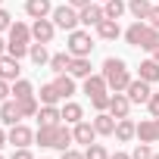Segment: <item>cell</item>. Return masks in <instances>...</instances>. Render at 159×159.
Segmentation results:
<instances>
[{
	"label": "cell",
	"instance_id": "1",
	"mask_svg": "<svg viewBox=\"0 0 159 159\" xmlns=\"http://www.w3.org/2000/svg\"><path fill=\"white\" fill-rule=\"evenodd\" d=\"M103 78H106V84H109L112 94L116 91H128V84H131V75H128L125 59H116V56H109L103 62Z\"/></svg>",
	"mask_w": 159,
	"mask_h": 159
},
{
	"label": "cell",
	"instance_id": "2",
	"mask_svg": "<svg viewBox=\"0 0 159 159\" xmlns=\"http://www.w3.org/2000/svg\"><path fill=\"white\" fill-rule=\"evenodd\" d=\"M50 19H53V25H56V28L75 31V28H78V22H81V13H78L75 7H69V3H62V7H53Z\"/></svg>",
	"mask_w": 159,
	"mask_h": 159
},
{
	"label": "cell",
	"instance_id": "3",
	"mask_svg": "<svg viewBox=\"0 0 159 159\" xmlns=\"http://www.w3.org/2000/svg\"><path fill=\"white\" fill-rule=\"evenodd\" d=\"M66 50H69L72 56H91V50H94L91 31H81V28L69 31V44H66Z\"/></svg>",
	"mask_w": 159,
	"mask_h": 159
},
{
	"label": "cell",
	"instance_id": "4",
	"mask_svg": "<svg viewBox=\"0 0 159 159\" xmlns=\"http://www.w3.org/2000/svg\"><path fill=\"white\" fill-rule=\"evenodd\" d=\"M128 109H131V100H128V94L125 91H116L112 97H109V116L112 119H128Z\"/></svg>",
	"mask_w": 159,
	"mask_h": 159
},
{
	"label": "cell",
	"instance_id": "5",
	"mask_svg": "<svg viewBox=\"0 0 159 159\" xmlns=\"http://www.w3.org/2000/svg\"><path fill=\"white\" fill-rule=\"evenodd\" d=\"M125 94H128L131 103H147L153 91H150V81H143V78H131V84H128Z\"/></svg>",
	"mask_w": 159,
	"mask_h": 159
},
{
	"label": "cell",
	"instance_id": "6",
	"mask_svg": "<svg viewBox=\"0 0 159 159\" xmlns=\"http://www.w3.org/2000/svg\"><path fill=\"white\" fill-rule=\"evenodd\" d=\"M53 34H56L53 19H34V25H31V38H34V41L50 44V41H53Z\"/></svg>",
	"mask_w": 159,
	"mask_h": 159
},
{
	"label": "cell",
	"instance_id": "7",
	"mask_svg": "<svg viewBox=\"0 0 159 159\" xmlns=\"http://www.w3.org/2000/svg\"><path fill=\"white\" fill-rule=\"evenodd\" d=\"M7 137H10V143L19 150V147H28V143L34 140V131H31L28 125L19 122V125H10V134H7Z\"/></svg>",
	"mask_w": 159,
	"mask_h": 159
},
{
	"label": "cell",
	"instance_id": "8",
	"mask_svg": "<svg viewBox=\"0 0 159 159\" xmlns=\"http://www.w3.org/2000/svg\"><path fill=\"white\" fill-rule=\"evenodd\" d=\"M19 59L16 56H10V53H3V56H0V78H3V81H19Z\"/></svg>",
	"mask_w": 159,
	"mask_h": 159
},
{
	"label": "cell",
	"instance_id": "9",
	"mask_svg": "<svg viewBox=\"0 0 159 159\" xmlns=\"http://www.w3.org/2000/svg\"><path fill=\"white\" fill-rule=\"evenodd\" d=\"M72 134H75V143H84V147H91V143L97 140V128H94V122H84V119L72 128Z\"/></svg>",
	"mask_w": 159,
	"mask_h": 159
},
{
	"label": "cell",
	"instance_id": "10",
	"mask_svg": "<svg viewBox=\"0 0 159 159\" xmlns=\"http://www.w3.org/2000/svg\"><path fill=\"white\" fill-rule=\"evenodd\" d=\"M19 119H22V109H19V100H3L0 103V122L3 125H19Z\"/></svg>",
	"mask_w": 159,
	"mask_h": 159
},
{
	"label": "cell",
	"instance_id": "11",
	"mask_svg": "<svg viewBox=\"0 0 159 159\" xmlns=\"http://www.w3.org/2000/svg\"><path fill=\"white\" fill-rule=\"evenodd\" d=\"M78 13H81V25H88V28H91V25L97 28V25H100V22L106 19V13H103V7H97V3H88L84 10H78Z\"/></svg>",
	"mask_w": 159,
	"mask_h": 159
},
{
	"label": "cell",
	"instance_id": "12",
	"mask_svg": "<svg viewBox=\"0 0 159 159\" xmlns=\"http://www.w3.org/2000/svg\"><path fill=\"white\" fill-rule=\"evenodd\" d=\"M25 13L31 19H50L53 7H50V0H25Z\"/></svg>",
	"mask_w": 159,
	"mask_h": 159
},
{
	"label": "cell",
	"instance_id": "13",
	"mask_svg": "<svg viewBox=\"0 0 159 159\" xmlns=\"http://www.w3.org/2000/svg\"><path fill=\"white\" fill-rule=\"evenodd\" d=\"M147 31H150V22H134V25H128L125 41H128L131 47H140V44H143V38H147Z\"/></svg>",
	"mask_w": 159,
	"mask_h": 159
},
{
	"label": "cell",
	"instance_id": "14",
	"mask_svg": "<svg viewBox=\"0 0 159 159\" xmlns=\"http://www.w3.org/2000/svg\"><path fill=\"white\" fill-rule=\"evenodd\" d=\"M106 91H109V84H106L103 72H100V75H88V78H84V94H88V97H97V94H106Z\"/></svg>",
	"mask_w": 159,
	"mask_h": 159
},
{
	"label": "cell",
	"instance_id": "15",
	"mask_svg": "<svg viewBox=\"0 0 159 159\" xmlns=\"http://www.w3.org/2000/svg\"><path fill=\"white\" fill-rule=\"evenodd\" d=\"M38 125H59L62 122V109H56V106H44L41 103V109H38Z\"/></svg>",
	"mask_w": 159,
	"mask_h": 159
},
{
	"label": "cell",
	"instance_id": "16",
	"mask_svg": "<svg viewBox=\"0 0 159 159\" xmlns=\"http://www.w3.org/2000/svg\"><path fill=\"white\" fill-rule=\"evenodd\" d=\"M69 75H72V78H81V81H84L88 75H94V72H91V59H88V56H72Z\"/></svg>",
	"mask_w": 159,
	"mask_h": 159
},
{
	"label": "cell",
	"instance_id": "17",
	"mask_svg": "<svg viewBox=\"0 0 159 159\" xmlns=\"http://www.w3.org/2000/svg\"><path fill=\"white\" fill-rule=\"evenodd\" d=\"M31 41V28L25 25V22H13L10 25V41L7 44H28Z\"/></svg>",
	"mask_w": 159,
	"mask_h": 159
},
{
	"label": "cell",
	"instance_id": "18",
	"mask_svg": "<svg viewBox=\"0 0 159 159\" xmlns=\"http://www.w3.org/2000/svg\"><path fill=\"white\" fill-rule=\"evenodd\" d=\"M116 122H119V119H112L109 112H100V116L94 119V128H97V134L112 137V134H116Z\"/></svg>",
	"mask_w": 159,
	"mask_h": 159
},
{
	"label": "cell",
	"instance_id": "19",
	"mask_svg": "<svg viewBox=\"0 0 159 159\" xmlns=\"http://www.w3.org/2000/svg\"><path fill=\"white\" fill-rule=\"evenodd\" d=\"M131 137H137V125H134L131 119H119V122H116V140L128 143Z\"/></svg>",
	"mask_w": 159,
	"mask_h": 159
},
{
	"label": "cell",
	"instance_id": "20",
	"mask_svg": "<svg viewBox=\"0 0 159 159\" xmlns=\"http://www.w3.org/2000/svg\"><path fill=\"white\" fill-rule=\"evenodd\" d=\"M97 34H100L103 41H116V38L122 34V28H119V19H103V22L97 25Z\"/></svg>",
	"mask_w": 159,
	"mask_h": 159
},
{
	"label": "cell",
	"instance_id": "21",
	"mask_svg": "<svg viewBox=\"0 0 159 159\" xmlns=\"http://www.w3.org/2000/svg\"><path fill=\"white\" fill-rule=\"evenodd\" d=\"M150 10H153V3H150V0H128V13H131L137 22H147Z\"/></svg>",
	"mask_w": 159,
	"mask_h": 159
},
{
	"label": "cell",
	"instance_id": "22",
	"mask_svg": "<svg viewBox=\"0 0 159 159\" xmlns=\"http://www.w3.org/2000/svg\"><path fill=\"white\" fill-rule=\"evenodd\" d=\"M38 100H41L44 106H56V103L62 100V94H59V88H56V84L50 81V84H44V88H41V94H38Z\"/></svg>",
	"mask_w": 159,
	"mask_h": 159
},
{
	"label": "cell",
	"instance_id": "23",
	"mask_svg": "<svg viewBox=\"0 0 159 159\" xmlns=\"http://www.w3.org/2000/svg\"><path fill=\"white\" fill-rule=\"evenodd\" d=\"M137 140L140 143H156V119H147L137 125Z\"/></svg>",
	"mask_w": 159,
	"mask_h": 159
},
{
	"label": "cell",
	"instance_id": "24",
	"mask_svg": "<svg viewBox=\"0 0 159 159\" xmlns=\"http://www.w3.org/2000/svg\"><path fill=\"white\" fill-rule=\"evenodd\" d=\"M34 140H38L41 147H53V143H56V125H38Z\"/></svg>",
	"mask_w": 159,
	"mask_h": 159
},
{
	"label": "cell",
	"instance_id": "25",
	"mask_svg": "<svg viewBox=\"0 0 159 159\" xmlns=\"http://www.w3.org/2000/svg\"><path fill=\"white\" fill-rule=\"evenodd\" d=\"M56 88H59V94H62V100H69L72 94H75V78L69 75V72H62V75H56V81H53Z\"/></svg>",
	"mask_w": 159,
	"mask_h": 159
},
{
	"label": "cell",
	"instance_id": "26",
	"mask_svg": "<svg viewBox=\"0 0 159 159\" xmlns=\"http://www.w3.org/2000/svg\"><path fill=\"white\" fill-rule=\"evenodd\" d=\"M137 78H143V81H150V84H153V81H159V62H156V59H143V62H140V75H137Z\"/></svg>",
	"mask_w": 159,
	"mask_h": 159
},
{
	"label": "cell",
	"instance_id": "27",
	"mask_svg": "<svg viewBox=\"0 0 159 159\" xmlns=\"http://www.w3.org/2000/svg\"><path fill=\"white\" fill-rule=\"evenodd\" d=\"M69 66H72V53H69V50H66V53H53V56H50V69H53L56 75L69 72Z\"/></svg>",
	"mask_w": 159,
	"mask_h": 159
},
{
	"label": "cell",
	"instance_id": "28",
	"mask_svg": "<svg viewBox=\"0 0 159 159\" xmlns=\"http://www.w3.org/2000/svg\"><path fill=\"white\" fill-rule=\"evenodd\" d=\"M125 10H128V3H125V0H106V3H103L106 19H122V16H125Z\"/></svg>",
	"mask_w": 159,
	"mask_h": 159
},
{
	"label": "cell",
	"instance_id": "29",
	"mask_svg": "<svg viewBox=\"0 0 159 159\" xmlns=\"http://www.w3.org/2000/svg\"><path fill=\"white\" fill-rule=\"evenodd\" d=\"M62 119H66V125H78L84 119V109L78 106V103H66L62 106Z\"/></svg>",
	"mask_w": 159,
	"mask_h": 159
},
{
	"label": "cell",
	"instance_id": "30",
	"mask_svg": "<svg viewBox=\"0 0 159 159\" xmlns=\"http://www.w3.org/2000/svg\"><path fill=\"white\" fill-rule=\"evenodd\" d=\"M28 56H31V62H34V66H44V62H50V53H47V44H41V41L28 47Z\"/></svg>",
	"mask_w": 159,
	"mask_h": 159
},
{
	"label": "cell",
	"instance_id": "31",
	"mask_svg": "<svg viewBox=\"0 0 159 159\" xmlns=\"http://www.w3.org/2000/svg\"><path fill=\"white\" fill-rule=\"evenodd\" d=\"M28 97H34V88L25 81V78L13 81V100H28Z\"/></svg>",
	"mask_w": 159,
	"mask_h": 159
},
{
	"label": "cell",
	"instance_id": "32",
	"mask_svg": "<svg viewBox=\"0 0 159 159\" xmlns=\"http://www.w3.org/2000/svg\"><path fill=\"white\" fill-rule=\"evenodd\" d=\"M72 140H75V134L59 122V125H56V143H53V147H56V150H69V143H72Z\"/></svg>",
	"mask_w": 159,
	"mask_h": 159
},
{
	"label": "cell",
	"instance_id": "33",
	"mask_svg": "<svg viewBox=\"0 0 159 159\" xmlns=\"http://www.w3.org/2000/svg\"><path fill=\"white\" fill-rule=\"evenodd\" d=\"M19 109H22V119H31V116H38V109H41V100H38V97L19 100Z\"/></svg>",
	"mask_w": 159,
	"mask_h": 159
},
{
	"label": "cell",
	"instance_id": "34",
	"mask_svg": "<svg viewBox=\"0 0 159 159\" xmlns=\"http://www.w3.org/2000/svg\"><path fill=\"white\" fill-rule=\"evenodd\" d=\"M84 159H109V153L103 143H91V147H84Z\"/></svg>",
	"mask_w": 159,
	"mask_h": 159
},
{
	"label": "cell",
	"instance_id": "35",
	"mask_svg": "<svg viewBox=\"0 0 159 159\" xmlns=\"http://www.w3.org/2000/svg\"><path fill=\"white\" fill-rule=\"evenodd\" d=\"M109 97H112L109 91H106V94H97V97H91L94 109H97V112H106V109H109Z\"/></svg>",
	"mask_w": 159,
	"mask_h": 159
},
{
	"label": "cell",
	"instance_id": "36",
	"mask_svg": "<svg viewBox=\"0 0 159 159\" xmlns=\"http://www.w3.org/2000/svg\"><path fill=\"white\" fill-rule=\"evenodd\" d=\"M131 159H153L150 143H137V147H134V153H131Z\"/></svg>",
	"mask_w": 159,
	"mask_h": 159
},
{
	"label": "cell",
	"instance_id": "37",
	"mask_svg": "<svg viewBox=\"0 0 159 159\" xmlns=\"http://www.w3.org/2000/svg\"><path fill=\"white\" fill-rule=\"evenodd\" d=\"M147 109H150V116H153V119H159V94H150Z\"/></svg>",
	"mask_w": 159,
	"mask_h": 159
},
{
	"label": "cell",
	"instance_id": "38",
	"mask_svg": "<svg viewBox=\"0 0 159 159\" xmlns=\"http://www.w3.org/2000/svg\"><path fill=\"white\" fill-rule=\"evenodd\" d=\"M10 97H13V84L0 78V103H3V100H10Z\"/></svg>",
	"mask_w": 159,
	"mask_h": 159
},
{
	"label": "cell",
	"instance_id": "39",
	"mask_svg": "<svg viewBox=\"0 0 159 159\" xmlns=\"http://www.w3.org/2000/svg\"><path fill=\"white\" fill-rule=\"evenodd\" d=\"M10 25H13V16L0 7V31H10Z\"/></svg>",
	"mask_w": 159,
	"mask_h": 159
},
{
	"label": "cell",
	"instance_id": "40",
	"mask_svg": "<svg viewBox=\"0 0 159 159\" xmlns=\"http://www.w3.org/2000/svg\"><path fill=\"white\" fill-rule=\"evenodd\" d=\"M147 22H150V25H153V28L159 31V7H153V10H150V16H147Z\"/></svg>",
	"mask_w": 159,
	"mask_h": 159
},
{
	"label": "cell",
	"instance_id": "41",
	"mask_svg": "<svg viewBox=\"0 0 159 159\" xmlns=\"http://www.w3.org/2000/svg\"><path fill=\"white\" fill-rule=\"evenodd\" d=\"M13 159H34V156H31V150H28V147H19V150L13 153Z\"/></svg>",
	"mask_w": 159,
	"mask_h": 159
},
{
	"label": "cell",
	"instance_id": "42",
	"mask_svg": "<svg viewBox=\"0 0 159 159\" xmlns=\"http://www.w3.org/2000/svg\"><path fill=\"white\" fill-rule=\"evenodd\" d=\"M62 159H84V153H78V150H62Z\"/></svg>",
	"mask_w": 159,
	"mask_h": 159
},
{
	"label": "cell",
	"instance_id": "43",
	"mask_svg": "<svg viewBox=\"0 0 159 159\" xmlns=\"http://www.w3.org/2000/svg\"><path fill=\"white\" fill-rule=\"evenodd\" d=\"M88 3H91V0H69V7H75V10H84Z\"/></svg>",
	"mask_w": 159,
	"mask_h": 159
},
{
	"label": "cell",
	"instance_id": "44",
	"mask_svg": "<svg viewBox=\"0 0 159 159\" xmlns=\"http://www.w3.org/2000/svg\"><path fill=\"white\" fill-rule=\"evenodd\" d=\"M3 143H10V137H7V131L0 128V150H3Z\"/></svg>",
	"mask_w": 159,
	"mask_h": 159
},
{
	"label": "cell",
	"instance_id": "45",
	"mask_svg": "<svg viewBox=\"0 0 159 159\" xmlns=\"http://www.w3.org/2000/svg\"><path fill=\"white\" fill-rule=\"evenodd\" d=\"M109 159H131V156H128V153H112Z\"/></svg>",
	"mask_w": 159,
	"mask_h": 159
},
{
	"label": "cell",
	"instance_id": "46",
	"mask_svg": "<svg viewBox=\"0 0 159 159\" xmlns=\"http://www.w3.org/2000/svg\"><path fill=\"white\" fill-rule=\"evenodd\" d=\"M3 53H7V41H3V38H0V56H3Z\"/></svg>",
	"mask_w": 159,
	"mask_h": 159
},
{
	"label": "cell",
	"instance_id": "47",
	"mask_svg": "<svg viewBox=\"0 0 159 159\" xmlns=\"http://www.w3.org/2000/svg\"><path fill=\"white\" fill-rule=\"evenodd\" d=\"M153 59H156V62H159V44H156V50H153Z\"/></svg>",
	"mask_w": 159,
	"mask_h": 159
},
{
	"label": "cell",
	"instance_id": "48",
	"mask_svg": "<svg viewBox=\"0 0 159 159\" xmlns=\"http://www.w3.org/2000/svg\"><path fill=\"white\" fill-rule=\"evenodd\" d=\"M156 140H159V119H156Z\"/></svg>",
	"mask_w": 159,
	"mask_h": 159
},
{
	"label": "cell",
	"instance_id": "49",
	"mask_svg": "<svg viewBox=\"0 0 159 159\" xmlns=\"http://www.w3.org/2000/svg\"><path fill=\"white\" fill-rule=\"evenodd\" d=\"M153 159H159V153H153Z\"/></svg>",
	"mask_w": 159,
	"mask_h": 159
},
{
	"label": "cell",
	"instance_id": "50",
	"mask_svg": "<svg viewBox=\"0 0 159 159\" xmlns=\"http://www.w3.org/2000/svg\"><path fill=\"white\" fill-rule=\"evenodd\" d=\"M0 3H3V0H0Z\"/></svg>",
	"mask_w": 159,
	"mask_h": 159
},
{
	"label": "cell",
	"instance_id": "51",
	"mask_svg": "<svg viewBox=\"0 0 159 159\" xmlns=\"http://www.w3.org/2000/svg\"><path fill=\"white\" fill-rule=\"evenodd\" d=\"M0 159H3V156H0Z\"/></svg>",
	"mask_w": 159,
	"mask_h": 159
},
{
	"label": "cell",
	"instance_id": "52",
	"mask_svg": "<svg viewBox=\"0 0 159 159\" xmlns=\"http://www.w3.org/2000/svg\"><path fill=\"white\" fill-rule=\"evenodd\" d=\"M103 3H106V0H103Z\"/></svg>",
	"mask_w": 159,
	"mask_h": 159
}]
</instances>
